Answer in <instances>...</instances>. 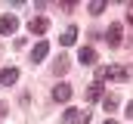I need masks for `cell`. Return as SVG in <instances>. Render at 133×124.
<instances>
[{
    "instance_id": "obj_15",
    "label": "cell",
    "mask_w": 133,
    "mask_h": 124,
    "mask_svg": "<svg viewBox=\"0 0 133 124\" xmlns=\"http://www.w3.org/2000/svg\"><path fill=\"white\" fill-rule=\"evenodd\" d=\"M127 22H130V25H133V3H130V6H127Z\"/></svg>"
},
{
    "instance_id": "obj_17",
    "label": "cell",
    "mask_w": 133,
    "mask_h": 124,
    "mask_svg": "<svg viewBox=\"0 0 133 124\" xmlns=\"http://www.w3.org/2000/svg\"><path fill=\"white\" fill-rule=\"evenodd\" d=\"M105 124H118V121H111V118H108V121H105Z\"/></svg>"
},
{
    "instance_id": "obj_16",
    "label": "cell",
    "mask_w": 133,
    "mask_h": 124,
    "mask_svg": "<svg viewBox=\"0 0 133 124\" xmlns=\"http://www.w3.org/2000/svg\"><path fill=\"white\" fill-rule=\"evenodd\" d=\"M127 118L133 121V102H127Z\"/></svg>"
},
{
    "instance_id": "obj_6",
    "label": "cell",
    "mask_w": 133,
    "mask_h": 124,
    "mask_svg": "<svg viewBox=\"0 0 133 124\" xmlns=\"http://www.w3.org/2000/svg\"><path fill=\"white\" fill-rule=\"evenodd\" d=\"M46 53H50V44L46 40H40L37 47L31 50V62H40V59H46Z\"/></svg>"
},
{
    "instance_id": "obj_2",
    "label": "cell",
    "mask_w": 133,
    "mask_h": 124,
    "mask_svg": "<svg viewBox=\"0 0 133 124\" xmlns=\"http://www.w3.org/2000/svg\"><path fill=\"white\" fill-rule=\"evenodd\" d=\"M19 28V19L16 16H0V34H12Z\"/></svg>"
},
{
    "instance_id": "obj_3",
    "label": "cell",
    "mask_w": 133,
    "mask_h": 124,
    "mask_svg": "<svg viewBox=\"0 0 133 124\" xmlns=\"http://www.w3.org/2000/svg\"><path fill=\"white\" fill-rule=\"evenodd\" d=\"M46 28H50V22H46L43 16H37V19L28 22V31H31V34H46Z\"/></svg>"
},
{
    "instance_id": "obj_12",
    "label": "cell",
    "mask_w": 133,
    "mask_h": 124,
    "mask_svg": "<svg viewBox=\"0 0 133 124\" xmlns=\"http://www.w3.org/2000/svg\"><path fill=\"white\" fill-rule=\"evenodd\" d=\"M53 71H56V75H65V71H68V59H65V56H59V62L53 65Z\"/></svg>"
},
{
    "instance_id": "obj_1",
    "label": "cell",
    "mask_w": 133,
    "mask_h": 124,
    "mask_svg": "<svg viewBox=\"0 0 133 124\" xmlns=\"http://www.w3.org/2000/svg\"><path fill=\"white\" fill-rule=\"evenodd\" d=\"M90 121V112H81V109H68L65 112V124H87Z\"/></svg>"
},
{
    "instance_id": "obj_11",
    "label": "cell",
    "mask_w": 133,
    "mask_h": 124,
    "mask_svg": "<svg viewBox=\"0 0 133 124\" xmlns=\"http://www.w3.org/2000/svg\"><path fill=\"white\" fill-rule=\"evenodd\" d=\"M74 37H77V28H65V34H62L59 40H62L65 47H71V44H74Z\"/></svg>"
},
{
    "instance_id": "obj_4",
    "label": "cell",
    "mask_w": 133,
    "mask_h": 124,
    "mask_svg": "<svg viewBox=\"0 0 133 124\" xmlns=\"http://www.w3.org/2000/svg\"><path fill=\"white\" fill-rule=\"evenodd\" d=\"M53 99H56V102H68V99H71V87H68V84L53 87Z\"/></svg>"
},
{
    "instance_id": "obj_5",
    "label": "cell",
    "mask_w": 133,
    "mask_h": 124,
    "mask_svg": "<svg viewBox=\"0 0 133 124\" xmlns=\"http://www.w3.org/2000/svg\"><path fill=\"white\" fill-rule=\"evenodd\" d=\"M19 81V68H3L0 71V84L3 87H9V84H16Z\"/></svg>"
},
{
    "instance_id": "obj_8",
    "label": "cell",
    "mask_w": 133,
    "mask_h": 124,
    "mask_svg": "<svg viewBox=\"0 0 133 124\" xmlns=\"http://www.w3.org/2000/svg\"><path fill=\"white\" fill-rule=\"evenodd\" d=\"M77 59L84 62V65H93V62H96V50H93V47H81Z\"/></svg>"
},
{
    "instance_id": "obj_7",
    "label": "cell",
    "mask_w": 133,
    "mask_h": 124,
    "mask_svg": "<svg viewBox=\"0 0 133 124\" xmlns=\"http://www.w3.org/2000/svg\"><path fill=\"white\" fill-rule=\"evenodd\" d=\"M105 40H108V47H118L121 44V25H111L105 31Z\"/></svg>"
},
{
    "instance_id": "obj_9",
    "label": "cell",
    "mask_w": 133,
    "mask_h": 124,
    "mask_svg": "<svg viewBox=\"0 0 133 124\" xmlns=\"http://www.w3.org/2000/svg\"><path fill=\"white\" fill-rule=\"evenodd\" d=\"M105 78H108V81H127V68L115 65V68H108V71H105Z\"/></svg>"
},
{
    "instance_id": "obj_14",
    "label": "cell",
    "mask_w": 133,
    "mask_h": 124,
    "mask_svg": "<svg viewBox=\"0 0 133 124\" xmlns=\"http://www.w3.org/2000/svg\"><path fill=\"white\" fill-rule=\"evenodd\" d=\"M87 9H90L93 16H99L102 9H105V3H99V0H93V3H87Z\"/></svg>"
},
{
    "instance_id": "obj_10",
    "label": "cell",
    "mask_w": 133,
    "mask_h": 124,
    "mask_svg": "<svg viewBox=\"0 0 133 124\" xmlns=\"http://www.w3.org/2000/svg\"><path fill=\"white\" fill-rule=\"evenodd\" d=\"M87 99H90V102L102 99V84H90V90H87Z\"/></svg>"
},
{
    "instance_id": "obj_13",
    "label": "cell",
    "mask_w": 133,
    "mask_h": 124,
    "mask_svg": "<svg viewBox=\"0 0 133 124\" xmlns=\"http://www.w3.org/2000/svg\"><path fill=\"white\" fill-rule=\"evenodd\" d=\"M102 106H105V112L118 109V96H102Z\"/></svg>"
}]
</instances>
